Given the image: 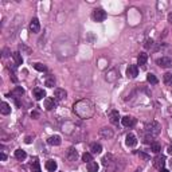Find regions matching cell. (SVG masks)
<instances>
[{
	"instance_id": "1",
	"label": "cell",
	"mask_w": 172,
	"mask_h": 172,
	"mask_svg": "<svg viewBox=\"0 0 172 172\" xmlns=\"http://www.w3.org/2000/svg\"><path fill=\"white\" fill-rule=\"evenodd\" d=\"M74 113L78 116V117L83 118V120H87V118H91L94 116V105L89 100H81L77 104H74Z\"/></svg>"
},
{
	"instance_id": "2",
	"label": "cell",
	"mask_w": 172,
	"mask_h": 172,
	"mask_svg": "<svg viewBox=\"0 0 172 172\" xmlns=\"http://www.w3.org/2000/svg\"><path fill=\"white\" fill-rule=\"evenodd\" d=\"M160 130H161V126H160V124L157 121H151V122H148L147 125H145V136H151V137H155L160 133Z\"/></svg>"
},
{
	"instance_id": "3",
	"label": "cell",
	"mask_w": 172,
	"mask_h": 172,
	"mask_svg": "<svg viewBox=\"0 0 172 172\" xmlns=\"http://www.w3.org/2000/svg\"><path fill=\"white\" fill-rule=\"evenodd\" d=\"M91 18H93L94 22H97V23H101L104 20L106 19V12L102 10V8H96L91 14Z\"/></svg>"
},
{
	"instance_id": "4",
	"label": "cell",
	"mask_w": 172,
	"mask_h": 172,
	"mask_svg": "<svg viewBox=\"0 0 172 172\" xmlns=\"http://www.w3.org/2000/svg\"><path fill=\"white\" fill-rule=\"evenodd\" d=\"M156 63L163 69H168V67L172 66V59L168 58V57H161L156 61Z\"/></svg>"
},
{
	"instance_id": "5",
	"label": "cell",
	"mask_w": 172,
	"mask_h": 172,
	"mask_svg": "<svg viewBox=\"0 0 172 172\" xmlns=\"http://www.w3.org/2000/svg\"><path fill=\"white\" fill-rule=\"evenodd\" d=\"M164 164H165V156L164 155H157V156L153 159V165H155V168L161 169L164 167Z\"/></svg>"
},
{
	"instance_id": "6",
	"label": "cell",
	"mask_w": 172,
	"mask_h": 172,
	"mask_svg": "<svg viewBox=\"0 0 172 172\" xmlns=\"http://www.w3.org/2000/svg\"><path fill=\"white\" fill-rule=\"evenodd\" d=\"M30 31L32 34H38L40 31V23L39 20L36 19V18H32L31 19V23H30Z\"/></svg>"
},
{
	"instance_id": "7",
	"label": "cell",
	"mask_w": 172,
	"mask_h": 172,
	"mask_svg": "<svg viewBox=\"0 0 172 172\" xmlns=\"http://www.w3.org/2000/svg\"><path fill=\"white\" fill-rule=\"evenodd\" d=\"M126 75L129 78H136L139 75V69H137L136 65H129L128 69H126Z\"/></svg>"
},
{
	"instance_id": "8",
	"label": "cell",
	"mask_w": 172,
	"mask_h": 172,
	"mask_svg": "<svg viewBox=\"0 0 172 172\" xmlns=\"http://www.w3.org/2000/svg\"><path fill=\"white\" fill-rule=\"evenodd\" d=\"M125 144L128 145V147H136V144H137V139H136V136L133 134V133H128L126 134V137H125Z\"/></svg>"
},
{
	"instance_id": "9",
	"label": "cell",
	"mask_w": 172,
	"mask_h": 172,
	"mask_svg": "<svg viewBox=\"0 0 172 172\" xmlns=\"http://www.w3.org/2000/svg\"><path fill=\"white\" fill-rule=\"evenodd\" d=\"M100 136L108 140V139H112L114 136V132L110 128H101L100 129Z\"/></svg>"
},
{
	"instance_id": "10",
	"label": "cell",
	"mask_w": 172,
	"mask_h": 172,
	"mask_svg": "<svg viewBox=\"0 0 172 172\" xmlns=\"http://www.w3.org/2000/svg\"><path fill=\"white\" fill-rule=\"evenodd\" d=\"M121 124L124 126H126V128H132V126L136 124V120L133 117H130V116H125V117L121 118Z\"/></svg>"
},
{
	"instance_id": "11",
	"label": "cell",
	"mask_w": 172,
	"mask_h": 172,
	"mask_svg": "<svg viewBox=\"0 0 172 172\" xmlns=\"http://www.w3.org/2000/svg\"><path fill=\"white\" fill-rule=\"evenodd\" d=\"M54 108H57V101H55L54 98H50V97L44 98V109L53 110Z\"/></svg>"
},
{
	"instance_id": "12",
	"label": "cell",
	"mask_w": 172,
	"mask_h": 172,
	"mask_svg": "<svg viewBox=\"0 0 172 172\" xmlns=\"http://www.w3.org/2000/svg\"><path fill=\"white\" fill-rule=\"evenodd\" d=\"M109 121L113 124V125H117L118 121H120V113L118 110H112L109 113Z\"/></svg>"
},
{
	"instance_id": "13",
	"label": "cell",
	"mask_w": 172,
	"mask_h": 172,
	"mask_svg": "<svg viewBox=\"0 0 172 172\" xmlns=\"http://www.w3.org/2000/svg\"><path fill=\"white\" fill-rule=\"evenodd\" d=\"M66 157L69 161H75L77 157H78V152H77L74 148H69L67 149V153H66Z\"/></svg>"
},
{
	"instance_id": "14",
	"label": "cell",
	"mask_w": 172,
	"mask_h": 172,
	"mask_svg": "<svg viewBox=\"0 0 172 172\" xmlns=\"http://www.w3.org/2000/svg\"><path fill=\"white\" fill-rule=\"evenodd\" d=\"M114 157L113 155H110V153H108V155H105L104 156V159H102V164L105 165V167H110V165L114 164Z\"/></svg>"
},
{
	"instance_id": "15",
	"label": "cell",
	"mask_w": 172,
	"mask_h": 172,
	"mask_svg": "<svg viewBox=\"0 0 172 172\" xmlns=\"http://www.w3.org/2000/svg\"><path fill=\"white\" fill-rule=\"evenodd\" d=\"M32 94H34V97H35V100H43V98L46 97V91L43 89H40V87H35L34 89V91H32Z\"/></svg>"
},
{
	"instance_id": "16",
	"label": "cell",
	"mask_w": 172,
	"mask_h": 172,
	"mask_svg": "<svg viewBox=\"0 0 172 172\" xmlns=\"http://www.w3.org/2000/svg\"><path fill=\"white\" fill-rule=\"evenodd\" d=\"M54 96H55V100H63V98H66L67 93L65 89H61V87H57L54 90Z\"/></svg>"
},
{
	"instance_id": "17",
	"label": "cell",
	"mask_w": 172,
	"mask_h": 172,
	"mask_svg": "<svg viewBox=\"0 0 172 172\" xmlns=\"http://www.w3.org/2000/svg\"><path fill=\"white\" fill-rule=\"evenodd\" d=\"M47 143L50 145H59L61 143H62V140H61V136H58V134H54V136H50L48 139H47Z\"/></svg>"
},
{
	"instance_id": "18",
	"label": "cell",
	"mask_w": 172,
	"mask_h": 172,
	"mask_svg": "<svg viewBox=\"0 0 172 172\" xmlns=\"http://www.w3.org/2000/svg\"><path fill=\"white\" fill-rule=\"evenodd\" d=\"M90 151H91V153H94V155H100V153L102 152V145L98 144V143H93V144L90 145Z\"/></svg>"
},
{
	"instance_id": "19",
	"label": "cell",
	"mask_w": 172,
	"mask_h": 172,
	"mask_svg": "<svg viewBox=\"0 0 172 172\" xmlns=\"http://www.w3.org/2000/svg\"><path fill=\"white\" fill-rule=\"evenodd\" d=\"M57 168H58L57 161H54V160H47L46 161V169H47V171L54 172V171H57Z\"/></svg>"
},
{
	"instance_id": "20",
	"label": "cell",
	"mask_w": 172,
	"mask_h": 172,
	"mask_svg": "<svg viewBox=\"0 0 172 172\" xmlns=\"http://www.w3.org/2000/svg\"><path fill=\"white\" fill-rule=\"evenodd\" d=\"M12 58L15 61V65L16 66H20V65H23V58H22V54H20L19 51H15L14 54H12Z\"/></svg>"
},
{
	"instance_id": "21",
	"label": "cell",
	"mask_w": 172,
	"mask_h": 172,
	"mask_svg": "<svg viewBox=\"0 0 172 172\" xmlns=\"http://www.w3.org/2000/svg\"><path fill=\"white\" fill-rule=\"evenodd\" d=\"M0 112H1V114L7 116V114L11 113V106L8 105L7 102H1V105H0Z\"/></svg>"
},
{
	"instance_id": "22",
	"label": "cell",
	"mask_w": 172,
	"mask_h": 172,
	"mask_svg": "<svg viewBox=\"0 0 172 172\" xmlns=\"http://www.w3.org/2000/svg\"><path fill=\"white\" fill-rule=\"evenodd\" d=\"M147 61H148V55L145 54V53H140L139 57H137V63L140 66H144L145 63H147Z\"/></svg>"
},
{
	"instance_id": "23",
	"label": "cell",
	"mask_w": 172,
	"mask_h": 172,
	"mask_svg": "<svg viewBox=\"0 0 172 172\" xmlns=\"http://www.w3.org/2000/svg\"><path fill=\"white\" fill-rule=\"evenodd\" d=\"M15 157L18 160H24L26 157H27V153L24 152L23 149H16L15 151Z\"/></svg>"
},
{
	"instance_id": "24",
	"label": "cell",
	"mask_w": 172,
	"mask_h": 172,
	"mask_svg": "<svg viewBox=\"0 0 172 172\" xmlns=\"http://www.w3.org/2000/svg\"><path fill=\"white\" fill-rule=\"evenodd\" d=\"M87 171L89 172H98V164L97 161H90V163H87Z\"/></svg>"
},
{
	"instance_id": "25",
	"label": "cell",
	"mask_w": 172,
	"mask_h": 172,
	"mask_svg": "<svg viewBox=\"0 0 172 172\" xmlns=\"http://www.w3.org/2000/svg\"><path fill=\"white\" fill-rule=\"evenodd\" d=\"M163 81L167 86H172V73H165L163 77Z\"/></svg>"
},
{
	"instance_id": "26",
	"label": "cell",
	"mask_w": 172,
	"mask_h": 172,
	"mask_svg": "<svg viewBox=\"0 0 172 172\" xmlns=\"http://www.w3.org/2000/svg\"><path fill=\"white\" fill-rule=\"evenodd\" d=\"M44 85H46L47 87H54V86H55V78H54V75H50V77H47Z\"/></svg>"
},
{
	"instance_id": "27",
	"label": "cell",
	"mask_w": 172,
	"mask_h": 172,
	"mask_svg": "<svg viewBox=\"0 0 172 172\" xmlns=\"http://www.w3.org/2000/svg\"><path fill=\"white\" fill-rule=\"evenodd\" d=\"M147 81H148L149 83H152V85H156V83L159 82V81H157V78H156V75H155V74H151V73L147 75Z\"/></svg>"
},
{
	"instance_id": "28",
	"label": "cell",
	"mask_w": 172,
	"mask_h": 172,
	"mask_svg": "<svg viewBox=\"0 0 172 172\" xmlns=\"http://www.w3.org/2000/svg\"><path fill=\"white\" fill-rule=\"evenodd\" d=\"M151 151H152L153 153H159L161 151L160 144H159V143H152V144H151Z\"/></svg>"
},
{
	"instance_id": "29",
	"label": "cell",
	"mask_w": 172,
	"mask_h": 172,
	"mask_svg": "<svg viewBox=\"0 0 172 172\" xmlns=\"http://www.w3.org/2000/svg\"><path fill=\"white\" fill-rule=\"evenodd\" d=\"M32 172H40V167H39V161H38V159H34V161H32Z\"/></svg>"
},
{
	"instance_id": "30",
	"label": "cell",
	"mask_w": 172,
	"mask_h": 172,
	"mask_svg": "<svg viewBox=\"0 0 172 172\" xmlns=\"http://www.w3.org/2000/svg\"><path fill=\"white\" fill-rule=\"evenodd\" d=\"M82 160L85 161V163H90V161H93V156H91V153L85 152L82 155Z\"/></svg>"
},
{
	"instance_id": "31",
	"label": "cell",
	"mask_w": 172,
	"mask_h": 172,
	"mask_svg": "<svg viewBox=\"0 0 172 172\" xmlns=\"http://www.w3.org/2000/svg\"><path fill=\"white\" fill-rule=\"evenodd\" d=\"M34 69H35V70H38V71H42V73L47 70V67L44 66L43 63H35V65H34Z\"/></svg>"
},
{
	"instance_id": "32",
	"label": "cell",
	"mask_w": 172,
	"mask_h": 172,
	"mask_svg": "<svg viewBox=\"0 0 172 172\" xmlns=\"http://www.w3.org/2000/svg\"><path fill=\"white\" fill-rule=\"evenodd\" d=\"M23 93H24V90H23V87H20V86H16L15 89H14V91H12L14 96H22Z\"/></svg>"
},
{
	"instance_id": "33",
	"label": "cell",
	"mask_w": 172,
	"mask_h": 172,
	"mask_svg": "<svg viewBox=\"0 0 172 172\" xmlns=\"http://www.w3.org/2000/svg\"><path fill=\"white\" fill-rule=\"evenodd\" d=\"M19 48H20V50H23L26 54H31V48H30V47H27V46H24V44H20Z\"/></svg>"
},
{
	"instance_id": "34",
	"label": "cell",
	"mask_w": 172,
	"mask_h": 172,
	"mask_svg": "<svg viewBox=\"0 0 172 172\" xmlns=\"http://www.w3.org/2000/svg\"><path fill=\"white\" fill-rule=\"evenodd\" d=\"M144 46H145V48H151V47L153 46V39H147Z\"/></svg>"
},
{
	"instance_id": "35",
	"label": "cell",
	"mask_w": 172,
	"mask_h": 172,
	"mask_svg": "<svg viewBox=\"0 0 172 172\" xmlns=\"http://www.w3.org/2000/svg\"><path fill=\"white\" fill-rule=\"evenodd\" d=\"M24 143H26V144H31V143H32V137L27 136V137H26V140H24Z\"/></svg>"
},
{
	"instance_id": "36",
	"label": "cell",
	"mask_w": 172,
	"mask_h": 172,
	"mask_svg": "<svg viewBox=\"0 0 172 172\" xmlns=\"http://www.w3.org/2000/svg\"><path fill=\"white\" fill-rule=\"evenodd\" d=\"M167 152H168L169 155H172V144L168 145V148H167Z\"/></svg>"
},
{
	"instance_id": "37",
	"label": "cell",
	"mask_w": 172,
	"mask_h": 172,
	"mask_svg": "<svg viewBox=\"0 0 172 172\" xmlns=\"http://www.w3.org/2000/svg\"><path fill=\"white\" fill-rule=\"evenodd\" d=\"M167 19H168V22L172 24V12H169L168 14V18H167Z\"/></svg>"
},
{
	"instance_id": "38",
	"label": "cell",
	"mask_w": 172,
	"mask_h": 172,
	"mask_svg": "<svg viewBox=\"0 0 172 172\" xmlns=\"http://www.w3.org/2000/svg\"><path fill=\"white\" fill-rule=\"evenodd\" d=\"M11 78H12V81H14V82H18V78L15 77V74H14V73L11 74Z\"/></svg>"
},
{
	"instance_id": "39",
	"label": "cell",
	"mask_w": 172,
	"mask_h": 172,
	"mask_svg": "<svg viewBox=\"0 0 172 172\" xmlns=\"http://www.w3.org/2000/svg\"><path fill=\"white\" fill-rule=\"evenodd\" d=\"M0 157H1V160H5V159H7V156H5V153H4V152H1V155H0Z\"/></svg>"
},
{
	"instance_id": "40",
	"label": "cell",
	"mask_w": 172,
	"mask_h": 172,
	"mask_svg": "<svg viewBox=\"0 0 172 172\" xmlns=\"http://www.w3.org/2000/svg\"><path fill=\"white\" fill-rule=\"evenodd\" d=\"M4 54H3V57H8V48H4V51H3Z\"/></svg>"
},
{
	"instance_id": "41",
	"label": "cell",
	"mask_w": 172,
	"mask_h": 172,
	"mask_svg": "<svg viewBox=\"0 0 172 172\" xmlns=\"http://www.w3.org/2000/svg\"><path fill=\"white\" fill-rule=\"evenodd\" d=\"M38 116H39V114L36 113V112H32L31 113V117H38Z\"/></svg>"
},
{
	"instance_id": "42",
	"label": "cell",
	"mask_w": 172,
	"mask_h": 172,
	"mask_svg": "<svg viewBox=\"0 0 172 172\" xmlns=\"http://www.w3.org/2000/svg\"><path fill=\"white\" fill-rule=\"evenodd\" d=\"M160 172H169V171H168V169H165V168H161Z\"/></svg>"
},
{
	"instance_id": "43",
	"label": "cell",
	"mask_w": 172,
	"mask_h": 172,
	"mask_svg": "<svg viewBox=\"0 0 172 172\" xmlns=\"http://www.w3.org/2000/svg\"><path fill=\"white\" fill-rule=\"evenodd\" d=\"M169 165H171V168H172V159H171V161H169Z\"/></svg>"
}]
</instances>
